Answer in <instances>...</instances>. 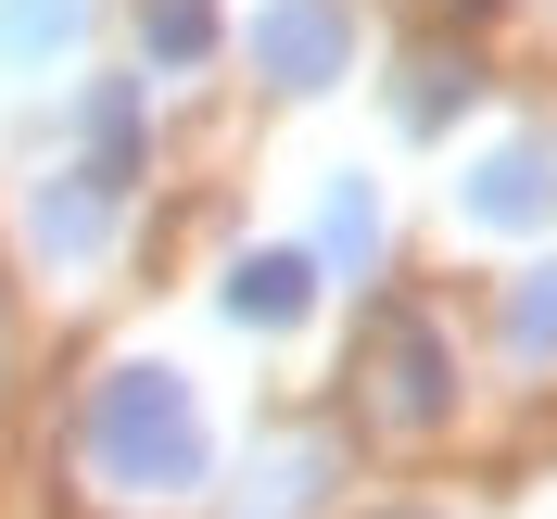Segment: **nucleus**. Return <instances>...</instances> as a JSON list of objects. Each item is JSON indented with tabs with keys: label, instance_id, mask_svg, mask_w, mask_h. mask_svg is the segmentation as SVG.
<instances>
[{
	"label": "nucleus",
	"instance_id": "3",
	"mask_svg": "<svg viewBox=\"0 0 557 519\" xmlns=\"http://www.w3.org/2000/svg\"><path fill=\"white\" fill-rule=\"evenodd\" d=\"M26 228H38V254H102V228H114V177H64V190H38L26 203Z\"/></svg>",
	"mask_w": 557,
	"mask_h": 519
},
{
	"label": "nucleus",
	"instance_id": "1",
	"mask_svg": "<svg viewBox=\"0 0 557 519\" xmlns=\"http://www.w3.org/2000/svg\"><path fill=\"white\" fill-rule=\"evenodd\" d=\"M89 469L127 494H190L203 482V418H190V381L177 368H114L89 393Z\"/></svg>",
	"mask_w": 557,
	"mask_h": 519
},
{
	"label": "nucleus",
	"instance_id": "10",
	"mask_svg": "<svg viewBox=\"0 0 557 519\" xmlns=\"http://www.w3.org/2000/svg\"><path fill=\"white\" fill-rule=\"evenodd\" d=\"M152 51H165V64L215 51V0H152Z\"/></svg>",
	"mask_w": 557,
	"mask_h": 519
},
{
	"label": "nucleus",
	"instance_id": "5",
	"mask_svg": "<svg viewBox=\"0 0 557 519\" xmlns=\"http://www.w3.org/2000/svg\"><path fill=\"white\" fill-rule=\"evenodd\" d=\"M305 305H317V267H305V254H253V267L228 279V317H242V330H292Z\"/></svg>",
	"mask_w": 557,
	"mask_h": 519
},
{
	"label": "nucleus",
	"instance_id": "7",
	"mask_svg": "<svg viewBox=\"0 0 557 519\" xmlns=\"http://www.w3.org/2000/svg\"><path fill=\"white\" fill-rule=\"evenodd\" d=\"M76 13L89 0H0V64H38V51H64Z\"/></svg>",
	"mask_w": 557,
	"mask_h": 519
},
{
	"label": "nucleus",
	"instance_id": "2",
	"mask_svg": "<svg viewBox=\"0 0 557 519\" xmlns=\"http://www.w3.org/2000/svg\"><path fill=\"white\" fill-rule=\"evenodd\" d=\"M355 51V13L343 0H267V26H253V64L278 76V89H330Z\"/></svg>",
	"mask_w": 557,
	"mask_h": 519
},
{
	"label": "nucleus",
	"instance_id": "8",
	"mask_svg": "<svg viewBox=\"0 0 557 519\" xmlns=\"http://www.w3.org/2000/svg\"><path fill=\"white\" fill-rule=\"evenodd\" d=\"M507 355H532V368L557 355V267H532L520 292H507Z\"/></svg>",
	"mask_w": 557,
	"mask_h": 519
},
{
	"label": "nucleus",
	"instance_id": "11",
	"mask_svg": "<svg viewBox=\"0 0 557 519\" xmlns=\"http://www.w3.org/2000/svg\"><path fill=\"white\" fill-rule=\"evenodd\" d=\"M368 242H381V203H368V190H330V254H343V267H368Z\"/></svg>",
	"mask_w": 557,
	"mask_h": 519
},
{
	"label": "nucleus",
	"instance_id": "6",
	"mask_svg": "<svg viewBox=\"0 0 557 519\" xmlns=\"http://www.w3.org/2000/svg\"><path fill=\"white\" fill-rule=\"evenodd\" d=\"M393 418H444V343L431 330H393V393H381Z\"/></svg>",
	"mask_w": 557,
	"mask_h": 519
},
{
	"label": "nucleus",
	"instance_id": "9",
	"mask_svg": "<svg viewBox=\"0 0 557 519\" xmlns=\"http://www.w3.org/2000/svg\"><path fill=\"white\" fill-rule=\"evenodd\" d=\"M456 102H469V64H444V51H431V64H406V127H444Z\"/></svg>",
	"mask_w": 557,
	"mask_h": 519
},
{
	"label": "nucleus",
	"instance_id": "4",
	"mask_svg": "<svg viewBox=\"0 0 557 519\" xmlns=\"http://www.w3.org/2000/svg\"><path fill=\"white\" fill-rule=\"evenodd\" d=\"M545 203H557V177H545V152H532V139H520V152H494V165L469 177V215H482V228H532Z\"/></svg>",
	"mask_w": 557,
	"mask_h": 519
}]
</instances>
